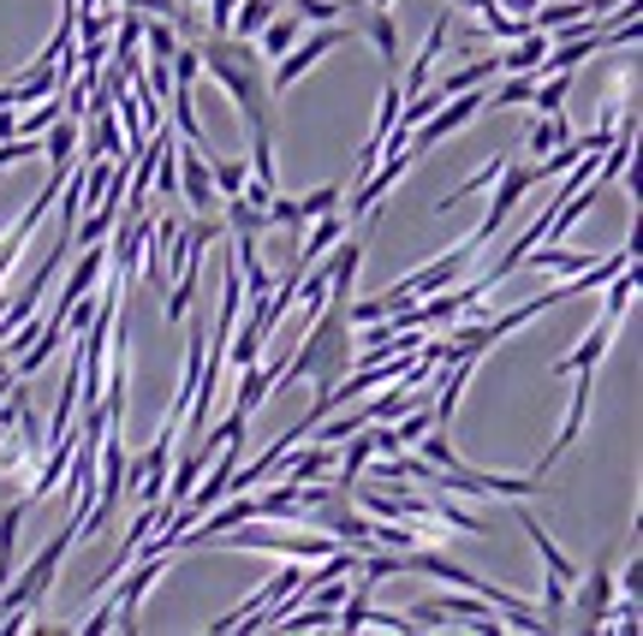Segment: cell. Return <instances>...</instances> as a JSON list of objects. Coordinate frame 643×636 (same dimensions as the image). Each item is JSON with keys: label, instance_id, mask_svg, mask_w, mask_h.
Returning a JSON list of instances; mask_svg holds the SVG:
<instances>
[{"label": "cell", "instance_id": "obj_5", "mask_svg": "<svg viewBox=\"0 0 643 636\" xmlns=\"http://www.w3.org/2000/svg\"><path fill=\"white\" fill-rule=\"evenodd\" d=\"M180 197L185 214H221V190H214L203 144H180Z\"/></svg>", "mask_w": 643, "mask_h": 636}, {"label": "cell", "instance_id": "obj_20", "mask_svg": "<svg viewBox=\"0 0 643 636\" xmlns=\"http://www.w3.org/2000/svg\"><path fill=\"white\" fill-rule=\"evenodd\" d=\"M453 7H465V18H471V12H483L489 0H453Z\"/></svg>", "mask_w": 643, "mask_h": 636}, {"label": "cell", "instance_id": "obj_19", "mask_svg": "<svg viewBox=\"0 0 643 636\" xmlns=\"http://www.w3.org/2000/svg\"><path fill=\"white\" fill-rule=\"evenodd\" d=\"M500 7H512V18H531V12L542 7V0H500Z\"/></svg>", "mask_w": 643, "mask_h": 636}, {"label": "cell", "instance_id": "obj_6", "mask_svg": "<svg viewBox=\"0 0 643 636\" xmlns=\"http://www.w3.org/2000/svg\"><path fill=\"white\" fill-rule=\"evenodd\" d=\"M483 101H489V96H483V84H477V90H465V101H453V96H447V101H441V108L418 125V132H411V137H418V149H435V144H447L453 132H465V125H471L477 113H483Z\"/></svg>", "mask_w": 643, "mask_h": 636}, {"label": "cell", "instance_id": "obj_17", "mask_svg": "<svg viewBox=\"0 0 643 636\" xmlns=\"http://www.w3.org/2000/svg\"><path fill=\"white\" fill-rule=\"evenodd\" d=\"M120 7H132V12H173V0H120Z\"/></svg>", "mask_w": 643, "mask_h": 636}, {"label": "cell", "instance_id": "obj_4", "mask_svg": "<svg viewBox=\"0 0 643 636\" xmlns=\"http://www.w3.org/2000/svg\"><path fill=\"white\" fill-rule=\"evenodd\" d=\"M614 595H620V583H614L608 571V553L596 559V571H578L572 595H566V613H578V631H608V607Z\"/></svg>", "mask_w": 643, "mask_h": 636}, {"label": "cell", "instance_id": "obj_15", "mask_svg": "<svg viewBox=\"0 0 643 636\" xmlns=\"http://www.w3.org/2000/svg\"><path fill=\"white\" fill-rule=\"evenodd\" d=\"M339 7H346V0H293V12H298L305 24H334Z\"/></svg>", "mask_w": 643, "mask_h": 636}, {"label": "cell", "instance_id": "obj_12", "mask_svg": "<svg viewBox=\"0 0 643 636\" xmlns=\"http://www.w3.org/2000/svg\"><path fill=\"white\" fill-rule=\"evenodd\" d=\"M269 18H274V0H238L233 18H226V30H233V36H257Z\"/></svg>", "mask_w": 643, "mask_h": 636}, {"label": "cell", "instance_id": "obj_2", "mask_svg": "<svg viewBox=\"0 0 643 636\" xmlns=\"http://www.w3.org/2000/svg\"><path fill=\"white\" fill-rule=\"evenodd\" d=\"M477 257H483V245L459 238V245H453L447 257H435V262H423V269L399 274L394 286L382 291V303H387V310H399V303H418V298H429V291H441V286H453V279H465V269H471Z\"/></svg>", "mask_w": 643, "mask_h": 636}, {"label": "cell", "instance_id": "obj_14", "mask_svg": "<svg viewBox=\"0 0 643 636\" xmlns=\"http://www.w3.org/2000/svg\"><path fill=\"white\" fill-rule=\"evenodd\" d=\"M209 173H214V190H221V202L238 197V190H245V179H250L245 161H209Z\"/></svg>", "mask_w": 643, "mask_h": 636}, {"label": "cell", "instance_id": "obj_3", "mask_svg": "<svg viewBox=\"0 0 643 636\" xmlns=\"http://www.w3.org/2000/svg\"><path fill=\"white\" fill-rule=\"evenodd\" d=\"M346 42H358V30L351 24H310V30H298V42L281 54V66H274V78H269V90H293L298 78H305L310 66H317L322 54H334V48H346Z\"/></svg>", "mask_w": 643, "mask_h": 636}, {"label": "cell", "instance_id": "obj_8", "mask_svg": "<svg viewBox=\"0 0 643 636\" xmlns=\"http://www.w3.org/2000/svg\"><path fill=\"white\" fill-rule=\"evenodd\" d=\"M363 36L375 42V54H382V66H387V78H399V24H394V12L387 7H370V18H363Z\"/></svg>", "mask_w": 643, "mask_h": 636}, {"label": "cell", "instance_id": "obj_1", "mask_svg": "<svg viewBox=\"0 0 643 636\" xmlns=\"http://www.w3.org/2000/svg\"><path fill=\"white\" fill-rule=\"evenodd\" d=\"M602 286H608V303H602V315L590 322V334L578 339V351H566V358L548 363V375H578V369H596V363H602V351L614 346V334H620L626 310H632V298H638V262H626V269L608 274Z\"/></svg>", "mask_w": 643, "mask_h": 636}, {"label": "cell", "instance_id": "obj_10", "mask_svg": "<svg viewBox=\"0 0 643 636\" xmlns=\"http://www.w3.org/2000/svg\"><path fill=\"white\" fill-rule=\"evenodd\" d=\"M500 72V60L495 54H471L459 72H447V78L435 84V96H459V90H477V84H489Z\"/></svg>", "mask_w": 643, "mask_h": 636}, {"label": "cell", "instance_id": "obj_18", "mask_svg": "<svg viewBox=\"0 0 643 636\" xmlns=\"http://www.w3.org/2000/svg\"><path fill=\"white\" fill-rule=\"evenodd\" d=\"M578 7H584L590 18H608V7H620V0H578Z\"/></svg>", "mask_w": 643, "mask_h": 636}, {"label": "cell", "instance_id": "obj_16", "mask_svg": "<svg viewBox=\"0 0 643 636\" xmlns=\"http://www.w3.org/2000/svg\"><path fill=\"white\" fill-rule=\"evenodd\" d=\"M351 428H363V404H358V411H346V416H334V423L322 428V440H327V447H339V440H346Z\"/></svg>", "mask_w": 643, "mask_h": 636}, {"label": "cell", "instance_id": "obj_7", "mask_svg": "<svg viewBox=\"0 0 643 636\" xmlns=\"http://www.w3.org/2000/svg\"><path fill=\"white\" fill-rule=\"evenodd\" d=\"M262 399H274V363H269V358H257V363H245V369H238L233 411L257 416V411H262Z\"/></svg>", "mask_w": 643, "mask_h": 636}, {"label": "cell", "instance_id": "obj_9", "mask_svg": "<svg viewBox=\"0 0 643 636\" xmlns=\"http://www.w3.org/2000/svg\"><path fill=\"white\" fill-rule=\"evenodd\" d=\"M221 221H226V233H233V238H262V233H269V209L250 202V197H226L221 202Z\"/></svg>", "mask_w": 643, "mask_h": 636}, {"label": "cell", "instance_id": "obj_13", "mask_svg": "<svg viewBox=\"0 0 643 636\" xmlns=\"http://www.w3.org/2000/svg\"><path fill=\"white\" fill-rule=\"evenodd\" d=\"M298 30H305V18H298V12H293V18H269V24H262V54H286V48H293L298 42Z\"/></svg>", "mask_w": 643, "mask_h": 636}, {"label": "cell", "instance_id": "obj_11", "mask_svg": "<svg viewBox=\"0 0 643 636\" xmlns=\"http://www.w3.org/2000/svg\"><path fill=\"white\" fill-rule=\"evenodd\" d=\"M262 517H281V524H298V482H274V494L257 500V524Z\"/></svg>", "mask_w": 643, "mask_h": 636}]
</instances>
